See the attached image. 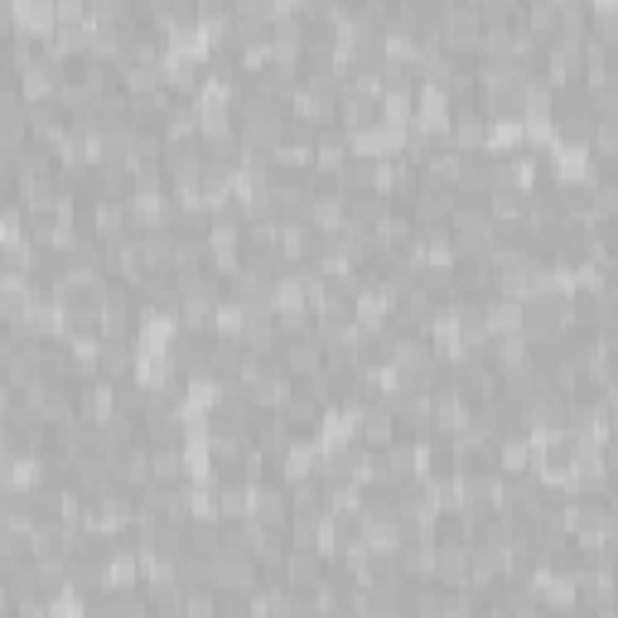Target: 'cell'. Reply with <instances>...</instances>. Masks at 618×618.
I'll list each match as a JSON object with an SVG mask.
<instances>
[{"mask_svg": "<svg viewBox=\"0 0 618 618\" xmlns=\"http://www.w3.org/2000/svg\"><path fill=\"white\" fill-rule=\"evenodd\" d=\"M406 536H411V532L401 527L397 512H367V507L358 512V542L373 551V556H391V561H397V551L406 546Z\"/></svg>", "mask_w": 618, "mask_h": 618, "instance_id": "277c9868", "label": "cell"}, {"mask_svg": "<svg viewBox=\"0 0 618 618\" xmlns=\"http://www.w3.org/2000/svg\"><path fill=\"white\" fill-rule=\"evenodd\" d=\"M473 618H507V614L497 609V604H489V609H483V614H473Z\"/></svg>", "mask_w": 618, "mask_h": 618, "instance_id": "f6af8a7d", "label": "cell"}, {"mask_svg": "<svg viewBox=\"0 0 618 618\" xmlns=\"http://www.w3.org/2000/svg\"><path fill=\"white\" fill-rule=\"evenodd\" d=\"M479 20H483V30H517L522 24V6L517 0H479Z\"/></svg>", "mask_w": 618, "mask_h": 618, "instance_id": "60d3db41", "label": "cell"}, {"mask_svg": "<svg viewBox=\"0 0 618 618\" xmlns=\"http://www.w3.org/2000/svg\"><path fill=\"white\" fill-rule=\"evenodd\" d=\"M454 391H459V397H464L469 406L497 397V367L489 363V353H469V358L454 367Z\"/></svg>", "mask_w": 618, "mask_h": 618, "instance_id": "8992f818", "label": "cell"}, {"mask_svg": "<svg viewBox=\"0 0 618 618\" xmlns=\"http://www.w3.org/2000/svg\"><path fill=\"white\" fill-rule=\"evenodd\" d=\"M252 512V483H232V489H218V517L237 522Z\"/></svg>", "mask_w": 618, "mask_h": 618, "instance_id": "7bdbcfd3", "label": "cell"}, {"mask_svg": "<svg viewBox=\"0 0 618 618\" xmlns=\"http://www.w3.org/2000/svg\"><path fill=\"white\" fill-rule=\"evenodd\" d=\"M97 377L102 383H126V377H136V344H107L102 348Z\"/></svg>", "mask_w": 618, "mask_h": 618, "instance_id": "4dcf8cb0", "label": "cell"}, {"mask_svg": "<svg viewBox=\"0 0 618 618\" xmlns=\"http://www.w3.org/2000/svg\"><path fill=\"white\" fill-rule=\"evenodd\" d=\"M320 353L324 344L320 338H285V344H275V367H281V377H291V383H305V377L320 373Z\"/></svg>", "mask_w": 618, "mask_h": 618, "instance_id": "30bf717a", "label": "cell"}, {"mask_svg": "<svg viewBox=\"0 0 618 618\" xmlns=\"http://www.w3.org/2000/svg\"><path fill=\"white\" fill-rule=\"evenodd\" d=\"M459 165H464V150H454L450 140L444 146H430L420 155V184H440V189H454Z\"/></svg>", "mask_w": 618, "mask_h": 618, "instance_id": "ac0fdd59", "label": "cell"}, {"mask_svg": "<svg viewBox=\"0 0 618 618\" xmlns=\"http://www.w3.org/2000/svg\"><path fill=\"white\" fill-rule=\"evenodd\" d=\"M291 397H295V383L291 377H266V383H256L252 391H247V401H252V411H261V416H281L285 406H291Z\"/></svg>", "mask_w": 618, "mask_h": 618, "instance_id": "d4e9b609", "label": "cell"}, {"mask_svg": "<svg viewBox=\"0 0 618 618\" xmlns=\"http://www.w3.org/2000/svg\"><path fill=\"white\" fill-rule=\"evenodd\" d=\"M585 150H589V160H604V165L614 160L618 155V116H595V130H589Z\"/></svg>", "mask_w": 618, "mask_h": 618, "instance_id": "f35d334b", "label": "cell"}, {"mask_svg": "<svg viewBox=\"0 0 618 618\" xmlns=\"http://www.w3.org/2000/svg\"><path fill=\"white\" fill-rule=\"evenodd\" d=\"M179 497H184V512H189V522H222L218 517V489H213V479H184L179 483Z\"/></svg>", "mask_w": 618, "mask_h": 618, "instance_id": "603a6c76", "label": "cell"}, {"mask_svg": "<svg viewBox=\"0 0 618 618\" xmlns=\"http://www.w3.org/2000/svg\"><path fill=\"white\" fill-rule=\"evenodd\" d=\"M348 222V203L344 193H314L310 199V213H305V228L320 232V237H334L338 228Z\"/></svg>", "mask_w": 618, "mask_h": 618, "instance_id": "7402d4cb", "label": "cell"}, {"mask_svg": "<svg viewBox=\"0 0 618 618\" xmlns=\"http://www.w3.org/2000/svg\"><path fill=\"white\" fill-rule=\"evenodd\" d=\"M493 469L503 473V479L532 469V440H527V430H522V436H503V440L493 444Z\"/></svg>", "mask_w": 618, "mask_h": 618, "instance_id": "484cf974", "label": "cell"}, {"mask_svg": "<svg viewBox=\"0 0 618 618\" xmlns=\"http://www.w3.org/2000/svg\"><path fill=\"white\" fill-rule=\"evenodd\" d=\"M527 585L536 589V604H542V614H575V609H580V580H575V575L536 570Z\"/></svg>", "mask_w": 618, "mask_h": 618, "instance_id": "52a82bcc", "label": "cell"}, {"mask_svg": "<svg viewBox=\"0 0 618 618\" xmlns=\"http://www.w3.org/2000/svg\"><path fill=\"white\" fill-rule=\"evenodd\" d=\"M344 165H348V130L338 122H328V126L314 130V165L310 169L338 179V169H344Z\"/></svg>", "mask_w": 618, "mask_h": 618, "instance_id": "4fadbf2b", "label": "cell"}, {"mask_svg": "<svg viewBox=\"0 0 618 618\" xmlns=\"http://www.w3.org/2000/svg\"><path fill=\"white\" fill-rule=\"evenodd\" d=\"M450 146L454 150H489V116L479 107L450 112Z\"/></svg>", "mask_w": 618, "mask_h": 618, "instance_id": "e0dca14e", "label": "cell"}, {"mask_svg": "<svg viewBox=\"0 0 618 618\" xmlns=\"http://www.w3.org/2000/svg\"><path fill=\"white\" fill-rule=\"evenodd\" d=\"M334 122L348 130H363V126H373L377 122V97L373 92H363V87H344L338 92V112H334Z\"/></svg>", "mask_w": 618, "mask_h": 618, "instance_id": "ffe728a7", "label": "cell"}, {"mask_svg": "<svg viewBox=\"0 0 618 618\" xmlns=\"http://www.w3.org/2000/svg\"><path fill=\"white\" fill-rule=\"evenodd\" d=\"M338 112V83L334 77H295L291 87V102H285V116H295V122L305 126H328Z\"/></svg>", "mask_w": 618, "mask_h": 618, "instance_id": "6da1fadb", "label": "cell"}, {"mask_svg": "<svg viewBox=\"0 0 618 618\" xmlns=\"http://www.w3.org/2000/svg\"><path fill=\"white\" fill-rule=\"evenodd\" d=\"M112 391H116V416H136L140 420V411H146V401H150V391L136 383V377H126V383H112Z\"/></svg>", "mask_w": 618, "mask_h": 618, "instance_id": "ee69618b", "label": "cell"}, {"mask_svg": "<svg viewBox=\"0 0 618 618\" xmlns=\"http://www.w3.org/2000/svg\"><path fill=\"white\" fill-rule=\"evenodd\" d=\"M146 454H150V483H169V489H179L184 469H189V454H184L179 444H169V450H146Z\"/></svg>", "mask_w": 618, "mask_h": 618, "instance_id": "e575fe53", "label": "cell"}, {"mask_svg": "<svg viewBox=\"0 0 618 618\" xmlns=\"http://www.w3.org/2000/svg\"><path fill=\"white\" fill-rule=\"evenodd\" d=\"M275 373H281V367H275V353H242V363H237V373H232V387L252 391L256 383H266Z\"/></svg>", "mask_w": 618, "mask_h": 618, "instance_id": "8d00e7d4", "label": "cell"}, {"mask_svg": "<svg viewBox=\"0 0 618 618\" xmlns=\"http://www.w3.org/2000/svg\"><path fill=\"white\" fill-rule=\"evenodd\" d=\"M34 358H39V377H44V383H73L77 377L69 338H44V344H34Z\"/></svg>", "mask_w": 618, "mask_h": 618, "instance_id": "44dd1931", "label": "cell"}, {"mask_svg": "<svg viewBox=\"0 0 618 618\" xmlns=\"http://www.w3.org/2000/svg\"><path fill=\"white\" fill-rule=\"evenodd\" d=\"M247 436H252V450H261L266 459H281L285 450H291V430H285V420L281 416H252V430H247Z\"/></svg>", "mask_w": 618, "mask_h": 618, "instance_id": "cb8c5ba5", "label": "cell"}, {"mask_svg": "<svg viewBox=\"0 0 618 618\" xmlns=\"http://www.w3.org/2000/svg\"><path fill=\"white\" fill-rule=\"evenodd\" d=\"M344 203H348V228L373 232V222L387 213L391 199H383V193H353V199H344Z\"/></svg>", "mask_w": 618, "mask_h": 618, "instance_id": "ab89813d", "label": "cell"}, {"mask_svg": "<svg viewBox=\"0 0 618 618\" xmlns=\"http://www.w3.org/2000/svg\"><path fill=\"white\" fill-rule=\"evenodd\" d=\"M338 618H353V614H338Z\"/></svg>", "mask_w": 618, "mask_h": 618, "instance_id": "7dc6e473", "label": "cell"}, {"mask_svg": "<svg viewBox=\"0 0 618 618\" xmlns=\"http://www.w3.org/2000/svg\"><path fill=\"white\" fill-rule=\"evenodd\" d=\"M575 580H580V609L585 614L589 609H609V604H614V575H609V565H604V570H580Z\"/></svg>", "mask_w": 618, "mask_h": 618, "instance_id": "d6a6232c", "label": "cell"}, {"mask_svg": "<svg viewBox=\"0 0 618 618\" xmlns=\"http://www.w3.org/2000/svg\"><path fill=\"white\" fill-rule=\"evenodd\" d=\"M522 30H532L536 39H556L561 34V0H527L522 6Z\"/></svg>", "mask_w": 618, "mask_h": 618, "instance_id": "f1b7e54d", "label": "cell"}, {"mask_svg": "<svg viewBox=\"0 0 618 618\" xmlns=\"http://www.w3.org/2000/svg\"><path fill=\"white\" fill-rule=\"evenodd\" d=\"M252 522H261L266 532L285 536V527H291V497H285L281 483H252V512H247Z\"/></svg>", "mask_w": 618, "mask_h": 618, "instance_id": "9c48e42d", "label": "cell"}, {"mask_svg": "<svg viewBox=\"0 0 618 618\" xmlns=\"http://www.w3.org/2000/svg\"><path fill=\"white\" fill-rule=\"evenodd\" d=\"M237 344L247 353H275L281 334H275V314L271 305H247L242 310V328H237Z\"/></svg>", "mask_w": 618, "mask_h": 618, "instance_id": "7c38bea8", "label": "cell"}, {"mask_svg": "<svg viewBox=\"0 0 618 618\" xmlns=\"http://www.w3.org/2000/svg\"><path fill=\"white\" fill-rule=\"evenodd\" d=\"M203 242H208V256H237V252H242V222L213 213V222H208V232H203Z\"/></svg>", "mask_w": 618, "mask_h": 618, "instance_id": "836d02e7", "label": "cell"}, {"mask_svg": "<svg viewBox=\"0 0 618 618\" xmlns=\"http://www.w3.org/2000/svg\"><path fill=\"white\" fill-rule=\"evenodd\" d=\"M430 580L440 589H464L469 585V542H436V570Z\"/></svg>", "mask_w": 618, "mask_h": 618, "instance_id": "9a60e30c", "label": "cell"}, {"mask_svg": "<svg viewBox=\"0 0 618 618\" xmlns=\"http://www.w3.org/2000/svg\"><path fill=\"white\" fill-rule=\"evenodd\" d=\"M15 30L44 39L54 30V0H15Z\"/></svg>", "mask_w": 618, "mask_h": 618, "instance_id": "1f68e13d", "label": "cell"}, {"mask_svg": "<svg viewBox=\"0 0 618 618\" xmlns=\"http://www.w3.org/2000/svg\"><path fill=\"white\" fill-rule=\"evenodd\" d=\"M454 203H459L454 189H440V184H420L411 199H406V213H411L416 232H426V228H444V222H450V213H454Z\"/></svg>", "mask_w": 618, "mask_h": 618, "instance_id": "5b68a950", "label": "cell"}, {"mask_svg": "<svg viewBox=\"0 0 618 618\" xmlns=\"http://www.w3.org/2000/svg\"><path fill=\"white\" fill-rule=\"evenodd\" d=\"M310 213V189L305 179L300 184H285V189H271V218L275 222H305Z\"/></svg>", "mask_w": 618, "mask_h": 618, "instance_id": "f546056e", "label": "cell"}, {"mask_svg": "<svg viewBox=\"0 0 618 618\" xmlns=\"http://www.w3.org/2000/svg\"><path fill=\"white\" fill-rule=\"evenodd\" d=\"M77 387V416L87 420V426H102L107 416H116V391L112 383H102V377H87V383H73Z\"/></svg>", "mask_w": 618, "mask_h": 618, "instance_id": "d6986e66", "label": "cell"}, {"mask_svg": "<svg viewBox=\"0 0 618 618\" xmlns=\"http://www.w3.org/2000/svg\"><path fill=\"white\" fill-rule=\"evenodd\" d=\"M493 189H497V155L493 150H464L454 193H459V199H489Z\"/></svg>", "mask_w": 618, "mask_h": 618, "instance_id": "ba28073f", "label": "cell"}, {"mask_svg": "<svg viewBox=\"0 0 618 618\" xmlns=\"http://www.w3.org/2000/svg\"><path fill=\"white\" fill-rule=\"evenodd\" d=\"M222 614V595L213 585H193V589H184V609L179 618H218Z\"/></svg>", "mask_w": 618, "mask_h": 618, "instance_id": "b9f144b4", "label": "cell"}, {"mask_svg": "<svg viewBox=\"0 0 618 618\" xmlns=\"http://www.w3.org/2000/svg\"><path fill=\"white\" fill-rule=\"evenodd\" d=\"M102 344H136V305H107L97 314Z\"/></svg>", "mask_w": 618, "mask_h": 618, "instance_id": "83f0119b", "label": "cell"}, {"mask_svg": "<svg viewBox=\"0 0 618 618\" xmlns=\"http://www.w3.org/2000/svg\"><path fill=\"white\" fill-rule=\"evenodd\" d=\"M483 328H489V338L497 334H517L522 328V305H512V300H483Z\"/></svg>", "mask_w": 618, "mask_h": 618, "instance_id": "74e56055", "label": "cell"}, {"mask_svg": "<svg viewBox=\"0 0 618 618\" xmlns=\"http://www.w3.org/2000/svg\"><path fill=\"white\" fill-rule=\"evenodd\" d=\"M397 440H401V430H397V416H391L387 406H367V411L358 416V444H363V450L383 454Z\"/></svg>", "mask_w": 618, "mask_h": 618, "instance_id": "5bb4252c", "label": "cell"}, {"mask_svg": "<svg viewBox=\"0 0 618 618\" xmlns=\"http://www.w3.org/2000/svg\"><path fill=\"white\" fill-rule=\"evenodd\" d=\"M469 426V401L459 397V391L450 387V391H430V430L436 436H459V430Z\"/></svg>", "mask_w": 618, "mask_h": 618, "instance_id": "2e32d148", "label": "cell"}, {"mask_svg": "<svg viewBox=\"0 0 618 618\" xmlns=\"http://www.w3.org/2000/svg\"><path fill=\"white\" fill-rule=\"evenodd\" d=\"M479 34H483L479 0H444V6H440V39H444V49H450L454 59H473Z\"/></svg>", "mask_w": 618, "mask_h": 618, "instance_id": "3957f363", "label": "cell"}, {"mask_svg": "<svg viewBox=\"0 0 618 618\" xmlns=\"http://www.w3.org/2000/svg\"><path fill=\"white\" fill-rule=\"evenodd\" d=\"M275 580L291 585V589H314L324 580V556L310 546H285L281 565H275Z\"/></svg>", "mask_w": 618, "mask_h": 618, "instance_id": "8fae6325", "label": "cell"}, {"mask_svg": "<svg viewBox=\"0 0 618 618\" xmlns=\"http://www.w3.org/2000/svg\"><path fill=\"white\" fill-rule=\"evenodd\" d=\"M97 444H102V454H122L130 444H140V420L136 416H107L97 426Z\"/></svg>", "mask_w": 618, "mask_h": 618, "instance_id": "4316f807", "label": "cell"}, {"mask_svg": "<svg viewBox=\"0 0 618 618\" xmlns=\"http://www.w3.org/2000/svg\"><path fill=\"white\" fill-rule=\"evenodd\" d=\"M0 609H10V595H6V575H0Z\"/></svg>", "mask_w": 618, "mask_h": 618, "instance_id": "bcb514c9", "label": "cell"}, {"mask_svg": "<svg viewBox=\"0 0 618 618\" xmlns=\"http://www.w3.org/2000/svg\"><path fill=\"white\" fill-rule=\"evenodd\" d=\"M305 599H310V618H338V614H348V589L334 585V580H320L314 589H305Z\"/></svg>", "mask_w": 618, "mask_h": 618, "instance_id": "d590c367", "label": "cell"}, {"mask_svg": "<svg viewBox=\"0 0 618 618\" xmlns=\"http://www.w3.org/2000/svg\"><path fill=\"white\" fill-rule=\"evenodd\" d=\"M208 585L222 589V595H252V589H261V565L252 551L242 546H222L213 565H208Z\"/></svg>", "mask_w": 618, "mask_h": 618, "instance_id": "7a4b0ae2", "label": "cell"}]
</instances>
